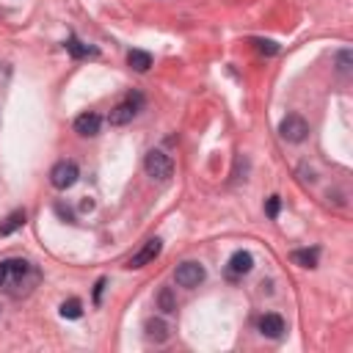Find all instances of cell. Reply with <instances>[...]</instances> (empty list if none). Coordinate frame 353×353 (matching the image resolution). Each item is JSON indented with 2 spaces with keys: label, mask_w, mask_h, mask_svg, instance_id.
I'll return each instance as SVG.
<instances>
[{
  "label": "cell",
  "mask_w": 353,
  "mask_h": 353,
  "mask_svg": "<svg viewBox=\"0 0 353 353\" xmlns=\"http://www.w3.org/2000/svg\"><path fill=\"white\" fill-rule=\"evenodd\" d=\"M39 279H41V273H39V268L30 259L11 256V259L0 262V290L14 295V298L30 292L39 284Z\"/></svg>",
  "instance_id": "1"
},
{
  "label": "cell",
  "mask_w": 353,
  "mask_h": 353,
  "mask_svg": "<svg viewBox=\"0 0 353 353\" xmlns=\"http://www.w3.org/2000/svg\"><path fill=\"white\" fill-rule=\"evenodd\" d=\"M279 132H281V138H284V141H290V143H301V141H306V135H309V124H306V119H303V116L290 113V116H284V119H281Z\"/></svg>",
  "instance_id": "2"
},
{
  "label": "cell",
  "mask_w": 353,
  "mask_h": 353,
  "mask_svg": "<svg viewBox=\"0 0 353 353\" xmlns=\"http://www.w3.org/2000/svg\"><path fill=\"white\" fill-rule=\"evenodd\" d=\"M143 168H146L149 176H154V179H160V182L168 179V176L174 174V163H171V157H168L165 152H160V149H152V152L146 154Z\"/></svg>",
  "instance_id": "3"
},
{
  "label": "cell",
  "mask_w": 353,
  "mask_h": 353,
  "mask_svg": "<svg viewBox=\"0 0 353 353\" xmlns=\"http://www.w3.org/2000/svg\"><path fill=\"white\" fill-rule=\"evenodd\" d=\"M77 176H80V171H77V163H72V160H61V163H55L52 171H50V182H52V188H58V190H69V188L77 182Z\"/></svg>",
  "instance_id": "4"
},
{
  "label": "cell",
  "mask_w": 353,
  "mask_h": 353,
  "mask_svg": "<svg viewBox=\"0 0 353 353\" xmlns=\"http://www.w3.org/2000/svg\"><path fill=\"white\" fill-rule=\"evenodd\" d=\"M174 279H176L179 287H199V284L207 279V270H204V265H199V262H182V265L174 270Z\"/></svg>",
  "instance_id": "5"
},
{
  "label": "cell",
  "mask_w": 353,
  "mask_h": 353,
  "mask_svg": "<svg viewBox=\"0 0 353 353\" xmlns=\"http://www.w3.org/2000/svg\"><path fill=\"white\" fill-rule=\"evenodd\" d=\"M138 105H141V97L135 94V97H130L127 102H121V105H116V108L110 110V116H108V121H110L113 127H121V124H127V121H132V119H135V113H138Z\"/></svg>",
  "instance_id": "6"
},
{
  "label": "cell",
  "mask_w": 353,
  "mask_h": 353,
  "mask_svg": "<svg viewBox=\"0 0 353 353\" xmlns=\"http://www.w3.org/2000/svg\"><path fill=\"white\" fill-rule=\"evenodd\" d=\"M160 251H163V240H160V237H152V240H146V245H143L138 254L130 256V265H127V268H143V265H149L152 259H157Z\"/></svg>",
  "instance_id": "7"
},
{
  "label": "cell",
  "mask_w": 353,
  "mask_h": 353,
  "mask_svg": "<svg viewBox=\"0 0 353 353\" xmlns=\"http://www.w3.org/2000/svg\"><path fill=\"white\" fill-rule=\"evenodd\" d=\"M99 127H102V119H99L97 113H83V116H77V119H74V132H77V135H83V138L97 135V132H99Z\"/></svg>",
  "instance_id": "8"
},
{
  "label": "cell",
  "mask_w": 353,
  "mask_h": 353,
  "mask_svg": "<svg viewBox=\"0 0 353 353\" xmlns=\"http://www.w3.org/2000/svg\"><path fill=\"white\" fill-rule=\"evenodd\" d=\"M251 268H254V256L248 251H234L229 256V273L232 276H245Z\"/></svg>",
  "instance_id": "9"
},
{
  "label": "cell",
  "mask_w": 353,
  "mask_h": 353,
  "mask_svg": "<svg viewBox=\"0 0 353 353\" xmlns=\"http://www.w3.org/2000/svg\"><path fill=\"white\" fill-rule=\"evenodd\" d=\"M259 331L265 336H270V339H279L284 334V320L279 314H262L259 317Z\"/></svg>",
  "instance_id": "10"
},
{
  "label": "cell",
  "mask_w": 353,
  "mask_h": 353,
  "mask_svg": "<svg viewBox=\"0 0 353 353\" xmlns=\"http://www.w3.org/2000/svg\"><path fill=\"white\" fill-rule=\"evenodd\" d=\"M74 58H94L97 55V47H88V44H83L77 36H69L66 39V44H63Z\"/></svg>",
  "instance_id": "11"
},
{
  "label": "cell",
  "mask_w": 353,
  "mask_h": 353,
  "mask_svg": "<svg viewBox=\"0 0 353 353\" xmlns=\"http://www.w3.org/2000/svg\"><path fill=\"white\" fill-rule=\"evenodd\" d=\"M168 334H171V331H168V323H165V320L154 317V320L146 323V336H149V339H154V342H165Z\"/></svg>",
  "instance_id": "12"
},
{
  "label": "cell",
  "mask_w": 353,
  "mask_h": 353,
  "mask_svg": "<svg viewBox=\"0 0 353 353\" xmlns=\"http://www.w3.org/2000/svg\"><path fill=\"white\" fill-rule=\"evenodd\" d=\"M127 63L135 69V72H146L152 66V55L146 50H130L127 52Z\"/></svg>",
  "instance_id": "13"
},
{
  "label": "cell",
  "mask_w": 353,
  "mask_h": 353,
  "mask_svg": "<svg viewBox=\"0 0 353 353\" xmlns=\"http://www.w3.org/2000/svg\"><path fill=\"white\" fill-rule=\"evenodd\" d=\"M25 210H14L3 223H0V234H11V232H17V229H22L25 226Z\"/></svg>",
  "instance_id": "14"
},
{
  "label": "cell",
  "mask_w": 353,
  "mask_h": 353,
  "mask_svg": "<svg viewBox=\"0 0 353 353\" xmlns=\"http://www.w3.org/2000/svg\"><path fill=\"white\" fill-rule=\"evenodd\" d=\"M290 259L301 268H314L317 265V248H301V251H292Z\"/></svg>",
  "instance_id": "15"
},
{
  "label": "cell",
  "mask_w": 353,
  "mask_h": 353,
  "mask_svg": "<svg viewBox=\"0 0 353 353\" xmlns=\"http://www.w3.org/2000/svg\"><path fill=\"white\" fill-rule=\"evenodd\" d=\"M157 309H160V312H165V314L176 312V298H174L171 287H163V290L157 292Z\"/></svg>",
  "instance_id": "16"
},
{
  "label": "cell",
  "mask_w": 353,
  "mask_h": 353,
  "mask_svg": "<svg viewBox=\"0 0 353 353\" xmlns=\"http://www.w3.org/2000/svg\"><path fill=\"white\" fill-rule=\"evenodd\" d=\"M83 314V303L77 298H69L61 303V317H69V320H77Z\"/></svg>",
  "instance_id": "17"
},
{
  "label": "cell",
  "mask_w": 353,
  "mask_h": 353,
  "mask_svg": "<svg viewBox=\"0 0 353 353\" xmlns=\"http://www.w3.org/2000/svg\"><path fill=\"white\" fill-rule=\"evenodd\" d=\"M254 44H256V50H259V52H268V55H273V52H279V47H276V41H270V39H254Z\"/></svg>",
  "instance_id": "18"
},
{
  "label": "cell",
  "mask_w": 353,
  "mask_h": 353,
  "mask_svg": "<svg viewBox=\"0 0 353 353\" xmlns=\"http://www.w3.org/2000/svg\"><path fill=\"white\" fill-rule=\"evenodd\" d=\"M350 58H353V52H350V50H342V52L336 55V63H339V72H342V74H347V72H350Z\"/></svg>",
  "instance_id": "19"
},
{
  "label": "cell",
  "mask_w": 353,
  "mask_h": 353,
  "mask_svg": "<svg viewBox=\"0 0 353 353\" xmlns=\"http://www.w3.org/2000/svg\"><path fill=\"white\" fill-rule=\"evenodd\" d=\"M279 210H281V199H279V196H270V199L265 201V212H268L270 218H276Z\"/></svg>",
  "instance_id": "20"
},
{
  "label": "cell",
  "mask_w": 353,
  "mask_h": 353,
  "mask_svg": "<svg viewBox=\"0 0 353 353\" xmlns=\"http://www.w3.org/2000/svg\"><path fill=\"white\" fill-rule=\"evenodd\" d=\"M102 287H105V279H99V281H97V287H94V303H99V295H102Z\"/></svg>",
  "instance_id": "21"
}]
</instances>
